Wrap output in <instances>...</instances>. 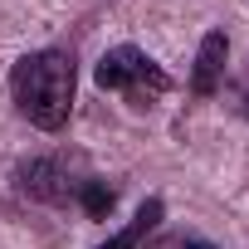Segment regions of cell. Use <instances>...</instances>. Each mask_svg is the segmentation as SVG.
<instances>
[{
	"instance_id": "obj_1",
	"label": "cell",
	"mask_w": 249,
	"mask_h": 249,
	"mask_svg": "<svg viewBox=\"0 0 249 249\" xmlns=\"http://www.w3.org/2000/svg\"><path fill=\"white\" fill-rule=\"evenodd\" d=\"M73 88H78V69H73V54L64 49H35L10 69V98L20 117L39 132H59L69 122Z\"/></svg>"
},
{
	"instance_id": "obj_2",
	"label": "cell",
	"mask_w": 249,
	"mask_h": 249,
	"mask_svg": "<svg viewBox=\"0 0 249 249\" xmlns=\"http://www.w3.org/2000/svg\"><path fill=\"white\" fill-rule=\"evenodd\" d=\"M93 78H98L103 93H122L132 107H152L157 98H166V93L176 88L171 73H166L147 49H137V44H112V49L98 59Z\"/></svg>"
},
{
	"instance_id": "obj_3",
	"label": "cell",
	"mask_w": 249,
	"mask_h": 249,
	"mask_svg": "<svg viewBox=\"0 0 249 249\" xmlns=\"http://www.w3.org/2000/svg\"><path fill=\"white\" fill-rule=\"evenodd\" d=\"M15 181H20V196H30L39 205H78V186H83V181L69 176V161H59V157L25 161Z\"/></svg>"
},
{
	"instance_id": "obj_4",
	"label": "cell",
	"mask_w": 249,
	"mask_h": 249,
	"mask_svg": "<svg viewBox=\"0 0 249 249\" xmlns=\"http://www.w3.org/2000/svg\"><path fill=\"white\" fill-rule=\"evenodd\" d=\"M225 64H230V39L225 30H210L196 49V69H191V93L196 98H210L220 83H225Z\"/></svg>"
},
{
	"instance_id": "obj_5",
	"label": "cell",
	"mask_w": 249,
	"mask_h": 249,
	"mask_svg": "<svg viewBox=\"0 0 249 249\" xmlns=\"http://www.w3.org/2000/svg\"><path fill=\"white\" fill-rule=\"evenodd\" d=\"M161 215H166V200H161V196H147L127 225H122L117 234H107L103 244H93V249H142V239H147V234L161 225Z\"/></svg>"
},
{
	"instance_id": "obj_6",
	"label": "cell",
	"mask_w": 249,
	"mask_h": 249,
	"mask_svg": "<svg viewBox=\"0 0 249 249\" xmlns=\"http://www.w3.org/2000/svg\"><path fill=\"white\" fill-rule=\"evenodd\" d=\"M78 205H83V215H88V220H107V210L117 205V191H112L107 181L88 176V181L78 186Z\"/></svg>"
},
{
	"instance_id": "obj_7",
	"label": "cell",
	"mask_w": 249,
	"mask_h": 249,
	"mask_svg": "<svg viewBox=\"0 0 249 249\" xmlns=\"http://www.w3.org/2000/svg\"><path fill=\"white\" fill-rule=\"evenodd\" d=\"M147 249H220V244H210V239H200V234H161V239H152Z\"/></svg>"
},
{
	"instance_id": "obj_8",
	"label": "cell",
	"mask_w": 249,
	"mask_h": 249,
	"mask_svg": "<svg viewBox=\"0 0 249 249\" xmlns=\"http://www.w3.org/2000/svg\"><path fill=\"white\" fill-rule=\"evenodd\" d=\"M244 117H249V93H244Z\"/></svg>"
}]
</instances>
